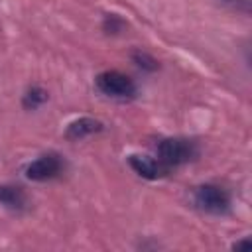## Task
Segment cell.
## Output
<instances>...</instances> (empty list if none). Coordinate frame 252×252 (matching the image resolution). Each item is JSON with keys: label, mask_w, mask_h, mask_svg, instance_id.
Wrapping results in <instances>:
<instances>
[{"label": "cell", "mask_w": 252, "mask_h": 252, "mask_svg": "<svg viewBox=\"0 0 252 252\" xmlns=\"http://www.w3.org/2000/svg\"><path fill=\"white\" fill-rule=\"evenodd\" d=\"M102 130V122L100 120H94V118H79V120H73L69 126H67V132L65 136L69 140H83L94 132H100Z\"/></svg>", "instance_id": "cell-7"}, {"label": "cell", "mask_w": 252, "mask_h": 252, "mask_svg": "<svg viewBox=\"0 0 252 252\" xmlns=\"http://www.w3.org/2000/svg\"><path fill=\"white\" fill-rule=\"evenodd\" d=\"M63 167H65V163L61 159V156L49 152L26 165V177L32 181H49V179L57 177L63 171Z\"/></svg>", "instance_id": "cell-4"}, {"label": "cell", "mask_w": 252, "mask_h": 252, "mask_svg": "<svg viewBox=\"0 0 252 252\" xmlns=\"http://www.w3.org/2000/svg\"><path fill=\"white\" fill-rule=\"evenodd\" d=\"M0 205L6 207L8 211L20 213L28 207V195L20 185H0Z\"/></svg>", "instance_id": "cell-6"}, {"label": "cell", "mask_w": 252, "mask_h": 252, "mask_svg": "<svg viewBox=\"0 0 252 252\" xmlns=\"http://www.w3.org/2000/svg\"><path fill=\"white\" fill-rule=\"evenodd\" d=\"M158 159L167 167H177L193 161L199 156V146L189 138H163L156 146Z\"/></svg>", "instance_id": "cell-1"}, {"label": "cell", "mask_w": 252, "mask_h": 252, "mask_svg": "<svg viewBox=\"0 0 252 252\" xmlns=\"http://www.w3.org/2000/svg\"><path fill=\"white\" fill-rule=\"evenodd\" d=\"M47 100V93L41 87H32L24 94V106L26 108H37Z\"/></svg>", "instance_id": "cell-8"}, {"label": "cell", "mask_w": 252, "mask_h": 252, "mask_svg": "<svg viewBox=\"0 0 252 252\" xmlns=\"http://www.w3.org/2000/svg\"><path fill=\"white\" fill-rule=\"evenodd\" d=\"M195 205L211 215H224L230 209V195L224 187L205 183L195 189Z\"/></svg>", "instance_id": "cell-3"}, {"label": "cell", "mask_w": 252, "mask_h": 252, "mask_svg": "<svg viewBox=\"0 0 252 252\" xmlns=\"http://www.w3.org/2000/svg\"><path fill=\"white\" fill-rule=\"evenodd\" d=\"M94 85H96V89H98L102 94H106V96H110V98L126 100V98H132V96L136 94V85H134V81H132L128 75H124V73H120V71H114V69L98 73L96 79H94Z\"/></svg>", "instance_id": "cell-2"}, {"label": "cell", "mask_w": 252, "mask_h": 252, "mask_svg": "<svg viewBox=\"0 0 252 252\" xmlns=\"http://www.w3.org/2000/svg\"><path fill=\"white\" fill-rule=\"evenodd\" d=\"M128 163L144 179H158V177H161V175H165L169 171L158 158H150V156H138V154H134V156L128 158Z\"/></svg>", "instance_id": "cell-5"}]
</instances>
